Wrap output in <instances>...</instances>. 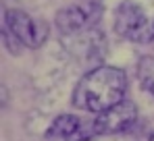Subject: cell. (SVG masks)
Wrapping results in <instances>:
<instances>
[{"instance_id":"277c9868","label":"cell","mask_w":154,"mask_h":141,"mask_svg":"<svg viewBox=\"0 0 154 141\" xmlns=\"http://www.w3.org/2000/svg\"><path fill=\"white\" fill-rule=\"evenodd\" d=\"M137 118V108L131 102H119L117 106L98 112V116L92 122V135H112L129 129Z\"/></svg>"},{"instance_id":"ba28073f","label":"cell","mask_w":154,"mask_h":141,"mask_svg":"<svg viewBox=\"0 0 154 141\" xmlns=\"http://www.w3.org/2000/svg\"><path fill=\"white\" fill-rule=\"evenodd\" d=\"M150 141H154V135H152V137H150Z\"/></svg>"},{"instance_id":"52a82bcc","label":"cell","mask_w":154,"mask_h":141,"mask_svg":"<svg viewBox=\"0 0 154 141\" xmlns=\"http://www.w3.org/2000/svg\"><path fill=\"white\" fill-rule=\"evenodd\" d=\"M137 77H140V83L154 95V56H142L140 58Z\"/></svg>"},{"instance_id":"3957f363","label":"cell","mask_w":154,"mask_h":141,"mask_svg":"<svg viewBox=\"0 0 154 141\" xmlns=\"http://www.w3.org/2000/svg\"><path fill=\"white\" fill-rule=\"evenodd\" d=\"M4 19H6V27L13 33V38L27 48H40L46 42V38H48V27H46V23L31 19L23 10L8 8L6 15H4Z\"/></svg>"},{"instance_id":"6da1fadb","label":"cell","mask_w":154,"mask_h":141,"mask_svg":"<svg viewBox=\"0 0 154 141\" xmlns=\"http://www.w3.org/2000/svg\"><path fill=\"white\" fill-rule=\"evenodd\" d=\"M127 92V77L117 67H96L90 70L75 89V106L90 112H104L119 102Z\"/></svg>"},{"instance_id":"8992f818","label":"cell","mask_w":154,"mask_h":141,"mask_svg":"<svg viewBox=\"0 0 154 141\" xmlns=\"http://www.w3.org/2000/svg\"><path fill=\"white\" fill-rule=\"evenodd\" d=\"M81 129L79 118L75 114H60L54 118V122L50 124L46 137H54V139H71L77 131Z\"/></svg>"},{"instance_id":"5b68a950","label":"cell","mask_w":154,"mask_h":141,"mask_svg":"<svg viewBox=\"0 0 154 141\" xmlns=\"http://www.w3.org/2000/svg\"><path fill=\"white\" fill-rule=\"evenodd\" d=\"M98 17H100V6L96 2H83L63 8L56 15V25L60 27L63 33L71 35L77 31H83L85 27H92L98 21Z\"/></svg>"},{"instance_id":"7a4b0ae2","label":"cell","mask_w":154,"mask_h":141,"mask_svg":"<svg viewBox=\"0 0 154 141\" xmlns=\"http://www.w3.org/2000/svg\"><path fill=\"white\" fill-rule=\"evenodd\" d=\"M115 29L119 35L137 44H148L154 40V19H148L140 4L125 0L115 13Z\"/></svg>"}]
</instances>
